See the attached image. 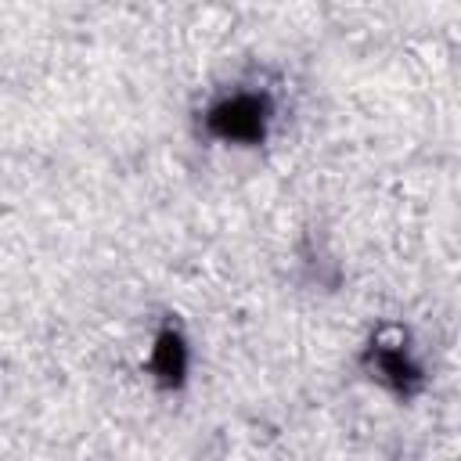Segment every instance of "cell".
<instances>
[{
  "label": "cell",
  "instance_id": "obj_1",
  "mask_svg": "<svg viewBox=\"0 0 461 461\" xmlns=\"http://www.w3.org/2000/svg\"><path fill=\"white\" fill-rule=\"evenodd\" d=\"M205 122L223 140H259L267 126V101L256 94H230L209 108Z\"/></svg>",
  "mask_w": 461,
  "mask_h": 461
},
{
  "label": "cell",
  "instance_id": "obj_2",
  "mask_svg": "<svg viewBox=\"0 0 461 461\" xmlns=\"http://www.w3.org/2000/svg\"><path fill=\"white\" fill-rule=\"evenodd\" d=\"M371 371H375L378 382L393 385L396 393H411L418 385V367L411 364V357H407L403 346H382L378 342L371 349Z\"/></svg>",
  "mask_w": 461,
  "mask_h": 461
},
{
  "label": "cell",
  "instance_id": "obj_3",
  "mask_svg": "<svg viewBox=\"0 0 461 461\" xmlns=\"http://www.w3.org/2000/svg\"><path fill=\"white\" fill-rule=\"evenodd\" d=\"M155 371L162 375V382H180L184 375V364H187V353H184V342L180 335L173 331H162L158 335V346H155Z\"/></svg>",
  "mask_w": 461,
  "mask_h": 461
}]
</instances>
